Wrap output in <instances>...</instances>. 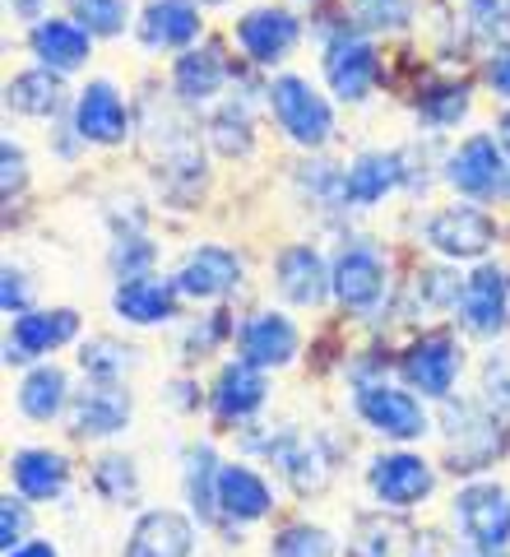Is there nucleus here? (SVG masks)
Masks as SVG:
<instances>
[{"instance_id": "2eb2a0df", "label": "nucleus", "mask_w": 510, "mask_h": 557, "mask_svg": "<svg viewBox=\"0 0 510 557\" xmlns=\"http://www.w3.org/2000/svg\"><path fill=\"white\" fill-rule=\"evenodd\" d=\"M79 330L75 311H28V317L14 321V335H10V362H24V358H38L51 354L57 344H65L70 335Z\"/></svg>"}, {"instance_id": "4be33fe9", "label": "nucleus", "mask_w": 510, "mask_h": 557, "mask_svg": "<svg viewBox=\"0 0 510 557\" xmlns=\"http://www.w3.org/2000/svg\"><path fill=\"white\" fill-rule=\"evenodd\" d=\"M126 423H130V395L116 391L112 381H102V386L79 395L75 428L84 432V437H112V432H121Z\"/></svg>"}, {"instance_id": "4468645a", "label": "nucleus", "mask_w": 510, "mask_h": 557, "mask_svg": "<svg viewBox=\"0 0 510 557\" xmlns=\"http://www.w3.org/2000/svg\"><path fill=\"white\" fill-rule=\"evenodd\" d=\"M297 354V330L274 317V311H260L241 325V358L256 362V368H284V362Z\"/></svg>"}, {"instance_id": "412c9836", "label": "nucleus", "mask_w": 510, "mask_h": 557, "mask_svg": "<svg viewBox=\"0 0 510 557\" xmlns=\"http://www.w3.org/2000/svg\"><path fill=\"white\" fill-rule=\"evenodd\" d=\"M325 288H329V274H325L321 256H315L311 247H288L284 256H278V293H284L288 302L315 307L325 298Z\"/></svg>"}, {"instance_id": "49530a36", "label": "nucleus", "mask_w": 510, "mask_h": 557, "mask_svg": "<svg viewBox=\"0 0 510 557\" xmlns=\"http://www.w3.org/2000/svg\"><path fill=\"white\" fill-rule=\"evenodd\" d=\"M20 278H24V274H14V270H5V298H0V302H5V311H20V307L28 302V288L20 284Z\"/></svg>"}, {"instance_id": "c756f323", "label": "nucleus", "mask_w": 510, "mask_h": 557, "mask_svg": "<svg viewBox=\"0 0 510 557\" xmlns=\"http://www.w3.org/2000/svg\"><path fill=\"white\" fill-rule=\"evenodd\" d=\"M61 405H65V372L57 368H38L20 386V409L28 418H57Z\"/></svg>"}, {"instance_id": "b1692460", "label": "nucleus", "mask_w": 510, "mask_h": 557, "mask_svg": "<svg viewBox=\"0 0 510 557\" xmlns=\"http://www.w3.org/2000/svg\"><path fill=\"white\" fill-rule=\"evenodd\" d=\"M219 511L233 520H260L270 511V487L260 483L251 469L227 465V469H219Z\"/></svg>"}, {"instance_id": "e433bc0d", "label": "nucleus", "mask_w": 510, "mask_h": 557, "mask_svg": "<svg viewBox=\"0 0 510 557\" xmlns=\"http://www.w3.org/2000/svg\"><path fill=\"white\" fill-rule=\"evenodd\" d=\"M483 391H487V405L497 409L501 418H510V354H492L487 368H483Z\"/></svg>"}, {"instance_id": "7ed1b4c3", "label": "nucleus", "mask_w": 510, "mask_h": 557, "mask_svg": "<svg viewBox=\"0 0 510 557\" xmlns=\"http://www.w3.org/2000/svg\"><path fill=\"white\" fill-rule=\"evenodd\" d=\"M358 413L376 432H385V437H399V442L422 437V432H427V418H422L418 399L409 391L385 386V381H366V386H358Z\"/></svg>"}, {"instance_id": "1a4fd4ad", "label": "nucleus", "mask_w": 510, "mask_h": 557, "mask_svg": "<svg viewBox=\"0 0 510 557\" xmlns=\"http://www.w3.org/2000/svg\"><path fill=\"white\" fill-rule=\"evenodd\" d=\"M75 131L94 145H121L130 131V116H126V102L116 98L112 84H89L79 94V108H75Z\"/></svg>"}, {"instance_id": "f03ea898", "label": "nucleus", "mask_w": 510, "mask_h": 557, "mask_svg": "<svg viewBox=\"0 0 510 557\" xmlns=\"http://www.w3.org/2000/svg\"><path fill=\"white\" fill-rule=\"evenodd\" d=\"M455 520L473 539V548H506L510 544V497L497 483H473L455 497Z\"/></svg>"}, {"instance_id": "9b49d317", "label": "nucleus", "mask_w": 510, "mask_h": 557, "mask_svg": "<svg viewBox=\"0 0 510 557\" xmlns=\"http://www.w3.org/2000/svg\"><path fill=\"white\" fill-rule=\"evenodd\" d=\"M334 293H339L344 307L372 311L381 302V293H385V270H381L376 251H366V247L344 251L339 265H334Z\"/></svg>"}, {"instance_id": "5701e85b", "label": "nucleus", "mask_w": 510, "mask_h": 557, "mask_svg": "<svg viewBox=\"0 0 510 557\" xmlns=\"http://www.w3.org/2000/svg\"><path fill=\"white\" fill-rule=\"evenodd\" d=\"M200 14L190 0H149L145 20H139V33H145L149 47H182L196 38Z\"/></svg>"}, {"instance_id": "f8f14e48", "label": "nucleus", "mask_w": 510, "mask_h": 557, "mask_svg": "<svg viewBox=\"0 0 510 557\" xmlns=\"http://www.w3.org/2000/svg\"><path fill=\"white\" fill-rule=\"evenodd\" d=\"M196 548V530L177 511H149L130 534L126 557H190Z\"/></svg>"}, {"instance_id": "f704fd0d", "label": "nucleus", "mask_w": 510, "mask_h": 557, "mask_svg": "<svg viewBox=\"0 0 510 557\" xmlns=\"http://www.w3.org/2000/svg\"><path fill=\"white\" fill-rule=\"evenodd\" d=\"M79 362H84V372H89V376L112 381L116 372H126L135 358H130V348H121V344H112V339H94V344H84Z\"/></svg>"}, {"instance_id": "a211bd4d", "label": "nucleus", "mask_w": 510, "mask_h": 557, "mask_svg": "<svg viewBox=\"0 0 510 557\" xmlns=\"http://www.w3.org/2000/svg\"><path fill=\"white\" fill-rule=\"evenodd\" d=\"M260 405H265V376H260L256 362L223 368L219 386H214V413L223 423H241V418H251Z\"/></svg>"}, {"instance_id": "09e8293b", "label": "nucleus", "mask_w": 510, "mask_h": 557, "mask_svg": "<svg viewBox=\"0 0 510 557\" xmlns=\"http://www.w3.org/2000/svg\"><path fill=\"white\" fill-rule=\"evenodd\" d=\"M38 5H42V0H10V10L24 14V20H33V14H38Z\"/></svg>"}, {"instance_id": "ea45409f", "label": "nucleus", "mask_w": 510, "mask_h": 557, "mask_svg": "<svg viewBox=\"0 0 510 557\" xmlns=\"http://www.w3.org/2000/svg\"><path fill=\"white\" fill-rule=\"evenodd\" d=\"M149 260H153V247L145 237H121L112 247V270L126 274V278H139V270H145Z\"/></svg>"}, {"instance_id": "37998d69", "label": "nucleus", "mask_w": 510, "mask_h": 557, "mask_svg": "<svg viewBox=\"0 0 510 557\" xmlns=\"http://www.w3.org/2000/svg\"><path fill=\"white\" fill-rule=\"evenodd\" d=\"M24 530H28L24 502H14V497H5V502H0V544H5V548H20V539H24Z\"/></svg>"}, {"instance_id": "9d476101", "label": "nucleus", "mask_w": 510, "mask_h": 557, "mask_svg": "<svg viewBox=\"0 0 510 557\" xmlns=\"http://www.w3.org/2000/svg\"><path fill=\"white\" fill-rule=\"evenodd\" d=\"M325 75H329V89L344 102H358V98H366V89H372V79H376V51L362 38H348L344 33V38L329 42V51H325Z\"/></svg>"}, {"instance_id": "a878e982", "label": "nucleus", "mask_w": 510, "mask_h": 557, "mask_svg": "<svg viewBox=\"0 0 510 557\" xmlns=\"http://www.w3.org/2000/svg\"><path fill=\"white\" fill-rule=\"evenodd\" d=\"M399 177H403V168H399L395 153H362V159L344 172V200L376 205Z\"/></svg>"}, {"instance_id": "ddd939ff", "label": "nucleus", "mask_w": 510, "mask_h": 557, "mask_svg": "<svg viewBox=\"0 0 510 557\" xmlns=\"http://www.w3.org/2000/svg\"><path fill=\"white\" fill-rule=\"evenodd\" d=\"M372 487L385 507H413L432 493V469L418 456H381L372 465Z\"/></svg>"}, {"instance_id": "0eeeda50", "label": "nucleus", "mask_w": 510, "mask_h": 557, "mask_svg": "<svg viewBox=\"0 0 510 557\" xmlns=\"http://www.w3.org/2000/svg\"><path fill=\"white\" fill-rule=\"evenodd\" d=\"M403 376H409V386L422 391V395H450L455 376H460V348H455L446 335H432L413 344L409 354H403Z\"/></svg>"}, {"instance_id": "473e14b6", "label": "nucleus", "mask_w": 510, "mask_h": 557, "mask_svg": "<svg viewBox=\"0 0 510 557\" xmlns=\"http://www.w3.org/2000/svg\"><path fill=\"white\" fill-rule=\"evenodd\" d=\"M70 5H75L79 28H89V33H121L130 14L126 0H70Z\"/></svg>"}, {"instance_id": "3c124183", "label": "nucleus", "mask_w": 510, "mask_h": 557, "mask_svg": "<svg viewBox=\"0 0 510 557\" xmlns=\"http://www.w3.org/2000/svg\"><path fill=\"white\" fill-rule=\"evenodd\" d=\"M501 131H506V145H510V116H506V121H501Z\"/></svg>"}, {"instance_id": "aec40b11", "label": "nucleus", "mask_w": 510, "mask_h": 557, "mask_svg": "<svg viewBox=\"0 0 510 557\" xmlns=\"http://www.w3.org/2000/svg\"><path fill=\"white\" fill-rule=\"evenodd\" d=\"M177 284H163V278H149V274H139V278H126V284L116 288V311L126 321L135 325H153V321H167L172 317V307H177Z\"/></svg>"}, {"instance_id": "423d86ee", "label": "nucleus", "mask_w": 510, "mask_h": 557, "mask_svg": "<svg viewBox=\"0 0 510 557\" xmlns=\"http://www.w3.org/2000/svg\"><path fill=\"white\" fill-rule=\"evenodd\" d=\"M450 182L464 190V196H501L506 190V153L497 139H487V135H473L469 145L450 159Z\"/></svg>"}, {"instance_id": "c85d7f7f", "label": "nucleus", "mask_w": 510, "mask_h": 557, "mask_svg": "<svg viewBox=\"0 0 510 557\" xmlns=\"http://www.w3.org/2000/svg\"><path fill=\"white\" fill-rule=\"evenodd\" d=\"M10 108L24 116H47L61 108V79L57 70H28L10 84Z\"/></svg>"}, {"instance_id": "cd10ccee", "label": "nucleus", "mask_w": 510, "mask_h": 557, "mask_svg": "<svg viewBox=\"0 0 510 557\" xmlns=\"http://www.w3.org/2000/svg\"><path fill=\"white\" fill-rule=\"evenodd\" d=\"M14 483L28 502H51L65 487V460L51 450H24L14 456Z\"/></svg>"}, {"instance_id": "f3484780", "label": "nucleus", "mask_w": 510, "mask_h": 557, "mask_svg": "<svg viewBox=\"0 0 510 557\" xmlns=\"http://www.w3.org/2000/svg\"><path fill=\"white\" fill-rule=\"evenodd\" d=\"M237 42L246 47V57L251 61L270 65L297 42V20L284 14V10H256V14H246V20L237 24Z\"/></svg>"}, {"instance_id": "393cba45", "label": "nucleus", "mask_w": 510, "mask_h": 557, "mask_svg": "<svg viewBox=\"0 0 510 557\" xmlns=\"http://www.w3.org/2000/svg\"><path fill=\"white\" fill-rule=\"evenodd\" d=\"M33 51L42 57V65L51 70H75L84 57H89V28L65 24V20H47L33 28Z\"/></svg>"}, {"instance_id": "de8ad7c7", "label": "nucleus", "mask_w": 510, "mask_h": 557, "mask_svg": "<svg viewBox=\"0 0 510 557\" xmlns=\"http://www.w3.org/2000/svg\"><path fill=\"white\" fill-rule=\"evenodd\" d=\"M10 557H57V548L51 544H20V548H10Z\"/></svg>"}, {"instance_id": "20e7f679", "label": "nucleus", "mask_w": 510, "mask_h": 557, "mask_svg": "<svg viewBox=\"0 0 510 557\" xmlns=\"http://www.w3.org/2000/svg\"><path fill=\"white\" fill-rule=\"evenodd\" d=\"M492 237H497L492 219L473 205H450V209H441V214H432V223H427L432 247L446 251V256H460V260L483 256L492 247Z\"/></svg>"}, {"instance_id": "8fccbe9b", "label": "nucleus", "mask_w": 510, "mask_h": 557, "mask_svg": "<svg viewBox=\"0 0 510 557\" xmlns=\"http://www.w3.org/2000/svg\"><path fill=\"white\" fill-rule=\"evenodd\" d=\"M460 557H501L497 548H469V553H460Z\"/></svg>"}, {"instance_id": "2f4dec72", "label": "nucleus", "mask_w": 510, "mask_h": 557, "mask_svg": "<svg viewBox=\"0 0 510 557\" xmlns=\"http://www.w3.org/2000/svg\"><path fill=\"white\" fill-rule=\"evenodd\" d=\"M469 28L483 42H510V0H473Z\"/></svg>"}, {"instance_id": "72a5a7b5", "label": "nucleus", "mask_w": 510, "mask_h": 557, "mask_svg": "<svg viewBox=\"0 0 510 557\" xmlns=\"http://www.w3.org/2000/svg\"><path fill=\"white\" fill-rule=\"evenodd\" d=\"M274 557H334V539L315 525H293L274 539Z\"/></svg>"}, {"instance_id": "4c0bfd02", "label": "nucleus", "mask_w": 510, "mask_h": 557, "mask_svg": "<svg viewBox=\"0 0 510 557\" xmlns=\"http://www.w3.org/2000/svg\"><path fill=\"white\" fill-rule=\"evenodd\" d=\"M98 487H102V493H108L112 502H130V497H135V487H139L130 460H121V456H108V460H102V465H98Z\"/></svg>"}, {"instance_id": "79ce46f5", "label": "nucleus", "mask_w": 510, "mask_h": 557, "mask_svg": "<svg viewBox=\"0 0 510 557\" xmlns=\"http://www.w3.org/2000/svg\"><path fill=\"white\" fill-rule=\"evenodd\" d=\"M390 539H395V530H385V520H362L348 557H390V548H395Z\"/></svg>"}, {"instance_id": "6e6552de", "label": "nucleus", "mask_w": 510, "mask_h": 557, "mask_svg": "<svg viewBox=\"0 0 510 557\" xmlns=\"http://www.w3.org/2000/svg\"><path fill=\"white\" fill-rule=\"evenodd\" d=\"M506 302H510L506 274L497 265H483L460 293V317H464V325L473 330V335H497V330L506 325Z\"/></svg>"}, {"instance_id": "c9c22d12", "label": "nucleus", "mask_w": 510, "mask_h": 557, "mask_svg": "<svg viewBox=\"0 0 510 557\" xmlns=\"http://www.w3.org/2000/svg\"><path fill=\"white\" fill-rule=\"evenodd\" d=\"M209 131H214V145H219L223 153H246V149H251V116H246V108H241V112H237V108L219 112Z\"/></svg>"}, {"instance_id": "39448f33", "label": "nucleus", "mask_w": 510, "mask_h": 557, "mask_svg": "<svg viewBox=\"0 0 510 557\" xmlns=\"http://www.w3.org/2000/svg\"><path fill=\"white\" fill-rule=\"evenodd\" d=\"M446 423H450V456H455V469H483V465L501 450L497 418H487L478 405H450V409H446Z\"/></svg>"}, {"instance_id": "7c9ffc66", "label": "nucleus", "mask_w": 510, "mask_h": 557, "mask_svg": "<svg viewBox=\"0 0 510 557\" xmlns=\"http://www.w3.org/2000/svg\"><path fill=\"white\" fill-rule=\"evenodd\" d=\"M186 487H190V502L209 516L219 507V474H214V450L200 446V450H190V460H186Z\"/></svg>"}, {"instance_id": "f257e3e1", "label": "nucleus", "mask_w": 510, "mask_h": 557, "mask_svg": "<svg viewBox=\"0 0 510 557\" xmlns=\"http://www.w3.org/2000/svg\"><path fill=\"white\" fill-rule=\"evenodd\" d=\"M270 102H274V116H278V126H284L297 145H325L329 139V108H325V98L311 89L307 79H297V75H284V79H274V89H270Z\"/></svg>"}, {"instance_id": "58836bf2", "label": "nucleus", "mask_w": 510, "mask_h": 557, "mask_svg": "<svg viewBox=\"0 0 510 557\" xmlns=\"http://www.w3.org/2000/svg\"><path fill=\"white\" fill-rule=\"evenodd\" d=\"M464 112H469L464 89H436L427 102H422V121H432V126H455Z\"/></svg>"}, {"instance_id": "dca6fc26", "label": "nucleus", "mask_w": 510, "mask_h": 557, "mask_svg": "<svg viewBox=\"0 0 510 557\" xmlns=\"http://www.w3.org/2000/svg\"><path fill=\"white\" fill-rule=\"evenodd\" d=\"M274 460H278V469L288 474V483L297 487V493H321V487L329 483V474H334V460H329L321 437H311V442L307 437H284L274 450Z\"/></svg>"}, {"instance_id": "6ab92c4d", "label": "nucleus", "mask_w": 510, "mask_h": 557, "mask_svg": "<svg viewBox=\"0 0 510 557\" xmlns=\"http://www.w3.org/2000/svg\"><path fill=\"white\" fill-rule=\"evenodd\" d=\"M241 278V260L233 251H223V247H204L196 251L182 265L177 274V288L190 293V298H219V293H227Z\"/></svg>"}, {"instance_id": "bb28decb", "label": "nucleus", "mask_w": 510, "mask_h": 557, "mask_svg": "<svg viewBox=\"0 0 510 557\" xmlns=\"http://www.w3.org/2000/svg\"><path fill=\"white\" fill-rule=\"evenodd\" d=\"M227 79V65L214 47H200V51H186V57L177 61V75H172V84H177V94L186 102H209Z\"/></svg>"}, {"instance_id": "c03bdc74", "label": "nucleus", "mask_w": 510, "mask_h": 557, "mask_svg": "<svg viewBox=\"0 0 510 557\" xmlns=\"http://www.w3.org/2000/svg\"><path fill=\"white\" fill-rule=\"evenodd\" d=\"M487 79H492V89H497L501 98H510V51H497V57H492Z\"/></svg>"}, {"instance_id": "a18cd8bd", "label": "nucleus", "mask_w": 510, "mask_h": 557, "mask_svg": "<svg viewBox=\"0 0 510 557\" xmlns=\"http://www.w3.org/2000/svg\"><path fill=\"white\" fill-rule=\"evenodd\" d=\"M14 186H24V153L5 145V196H14Z\"/></svg>"}, {"instance_id": "a19ab883", "label": "nucleus", "mask_w": 510, "mask_h": 557, "mask_svg": "<svg viewBox=\"0 0 510 557\" xmlns=\"http://www.w3.org/2000/svg\"><path fill=\"white\" fill-rule=\"evenodd\" d=\"M358 14L372 28H403L409 24V0H358Z\"/></svg>"}]
</instances>
